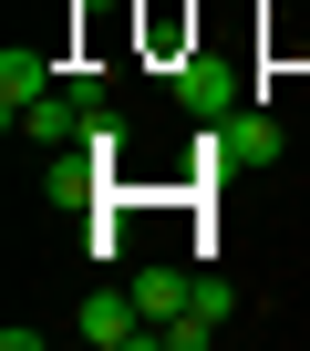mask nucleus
Wrapping results in <instances>:
<instances>
[{
	"label": "nucleus",
	"mask_w": 310,
	"mask_h": 351,
	"mask_svg": "<svg viewBox=\"0 0 310 351\" xmlns=\"http://www.w3.org/2000/svg\"><path fill=\"white\" fill-rule=\"evenodd\" d=\"M93 114H104V104H83V93H73V83H62V93H42V104H32V114H21V134H32V145H73V134H83V124H93Z\"/></svg>",
	"instance_id": "5"
},
{
	"label": "nucleus",
	"mask_w": 310,
	"mask_h": 351,
	"mask_svg": "<svg viewBox=\"0 0 310 351\" xmlns=\"http://www.w3.org/2000/svg\"><path fill=\"white\" fill-rule=\"evenodd\" d=\"M52 73H62V62H52V42H11V52H0V114L21 124V114L52 93Z\"/></svg>",
	"instance_id": "2"
},
{
	"label": "nucleus",
	"mask_w": 310,
	"mask_h": 351,
	"mask_svg": "<svg viewBox=\"0 0 310 351\" xmlns=\"http://www.w3.org/2000/svg\"><path fill=\"white\" fill-rule=\"evenodd\" d=\"M73 341H93V351H124V341H155V330H145L134 289H93V300L73 310Z\"/></svg>",
	"instance_id": "1"
},
{
	"label": "nucleus",
	"mask_w": 310,
	"mask_h": 351,
	"mask_svg": "<svg viewBox=\"0 0 310 351\" xmlns=\"http://www.w3.org/2000/svg\"><path fill=\"white\" fill-rule=\"evenodd\" d=\"M42 197H52V207H83V197H93V155H62V165L42 176Z\"/></svg>",
	"instance_id": "7"
},
{
	"label": "nucleus",
	"mask_w": 310,
	"mask_h": 351,
	"mask_svg": "<svg viewBox=\"0 0 310 351\" xmlns=\"http://www.w3.org/2000/svg\"><path fill=\"white\" fill-rule=\"evenodd\" d=\"M134 310H145V330H166V320L197 310V279L187 269H134Z\"/></svg>",
	"instance_id": "4"
},
{
	"label": "nucleus",
	"mask_w": 310,
	"mask_h": 351,
	"mask_svg": "<svg viewBox=\"0 0 310 351\" xmlns=\"http://www.w3.org/2000/svg\"><path fill=\"white\" fill-rule=\"evenodd\" d=\"M176 104H187L197 124H228V114H238V73L207 62V52H187V62H176Z\"/></svg>",
	"instance_id": "3"
},
{
	"label": "nucleus",
	"mask_w": 310,
	"mask_h": 351,
	"mask_svg": "<svg viewBox=\"0 0 310 351\" xmlns=\"http://www.w3.org/2000/svg\"><path fill=\"white\" fill-rule=\"evenodd\" d=\"M207 145H217V165H269L279 155V124L269 114H228V124H207Z\"/></svg>",
	"instance_id": "6"
}]
</instances>
